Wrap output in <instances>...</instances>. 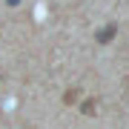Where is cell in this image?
Here are the masks:
<instances>
[{"label": "cell", "instance_id": "cell-1", "mask_svg": "<svg viewBox=\"0 0 129 129\" xmlns=\"http://www.w3.org/2000/svg\"><path fill=\"white\" fill-rule=\"evenodd\" d=\"M115 35H118V23H106L103 29H98L95 40L101 43V46H106V43H112V40H115Z\"/></svg>", "mask_w": 129, "mask_h": 129}, {"label": "cell", "instance_id": "cell-3", "mask_svg": "<svg viewBox=\"0 0 129 129\" xmlns=\"http://www.w3.org/2000/svg\"><path fill=\"white\" fill-rule=\"evenodd\" d=\"M80 112H83V115H95V98H89V101H83Z\"/></svg>", "mask_w": 129, "mask_h": 129}, {"label": "cell", "instance_id": "cell-4", "mask_svg": "<svg viewBox=\"0 0 129 129\" xmlns=\"http://www.w3.org/2000/svg\"><path fill=\"white\" fill-rule=\"evenodd\" d=\"M6 3H9V6H17V3H20V0H6Z\"/></svg>", "mask_w": 129, "mask_h": 129}, {"label": "cell", "instance_id": "cell-2", "mask_svg": "<svg viewBox=\"0 0 129 129\" xmlns=\"http://www.w3.org/2000/svg\"><path fill=\"white\" fill-rule=\"evenodd\" d=\"M78 98H80V89H78V86H72L69 92L63 95V103H75V101H78Z\"/></svg>", "mask_w": 129, "mask_h": 129}]
</instances>
